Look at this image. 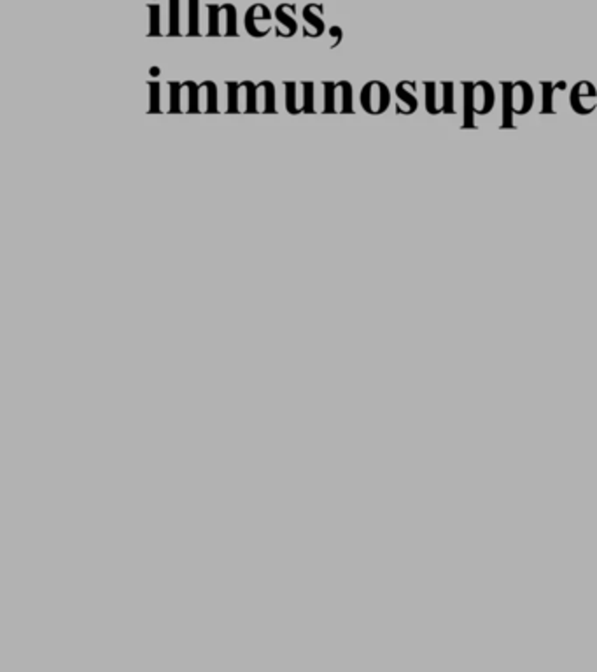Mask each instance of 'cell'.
<instances>
[{"label":"cell","instance_id":"6da1fadb","mask_svg":"<svg viewBox=\"0 0 597 672\" xmlns=\"http://www.w3.org/2000/svg\"><path fill=\"white\" fill-rule=\"evenodd\" d=\"M361 107L372 115V116H379L387 111V107L391 105V92L389 88L383 85V81H370L364 85V88L361 90L359 96Z\"/></svg>","mask_w":597,"mask_h":672},{"label":"cell","instance_id":"7a4b0ae2","mask_svg":"<svg viewBox=\"0 0 597 672\" xmlns=\"http://www.w3.org/2000/svg\"><path fill=\"white\" fill-rule=\"evenodd\" d=\"M426 107L431 115L454 113L453 83H426Z\"/></svg>","mask_w":597,"mask_h":672},{"label":"cell","instance_id":"3957f363","mask_svg":"<svg viewBox=\"0 0 597 672\" xmlns=\"http://www.w3.org/2000/svg\"><path fill=\"white\" fill-rule=\"evenodd\" d=\"M570 102L574 113L591 115L597 107V90L591 81L576 83L570 95Z\"/></svg>","mask_w":597,"mask_h":672},{"label":"cell","instance_id":"277c9868","mask_svg":"<svg viewBox=\"0 0 597 672\" xmlns=\"http://www.w3.org/2000/svg\"><path fill=\"white\" fill-rule=\"evenodd\" d=\"M272 20V13L264 4H254L247 9L244 25H245V32L256 39H262L266 34H270V30H266L260 24H268Z\"/></svg>","mask_w":597,"mask_h":672},{"label":"cell","instance_id":"5b68a950","mask_svg":"<svg viewBox=\"0 0 597 672\" xmlns=\"http://www.w3.org/2000/svg\"><path fill=\"white\" fill-rule=\"evenodd\" d=\"M470 98H472V107L473 111L483 116V115H489L496 104V95H494V88L487 83V81H478L473 86H472V93H470Z\"/></svg>","mask_w":597,"mask_h":672},{"label":"cell","instance_id":"8992f818","mask_svg":"<svg viewBox=\"0 0 597 672\" xmlns=\"http://www.w3.org/2000/svg\"><path fill=\"white\" fill-rule=\"evenodd\" d=\"M534 104V92L527 81H519L510 88V107L515 115H527Z\"/></svg>","mask_w":597,"mask_h":672},{"label":"cell","instance_id":"52a82bcc","mask_svg":"<svg viewBox=\"0 0 597 672\" xmlns=\"http://www.w3.org/2000/svg\"><path fill=\"white\" fill-rule=\"evenodd\" d=\"M415 83L410 81H402L396 86V96H398V104H396V111L398 115H412L417 111V98H415Z\"/></svg>","mask_w":597,"mask_h":672},{"label":"cell","instance_id":"ba28073f","mask_svg":"<svg viewBox=\"0 0 597 672\" xmlns=\"http://www.w3.org/2000/svg\"><path fill=\"white\" fill-rule=\"evenodd\" d=\"M323 15H324V5H321V4H309V5L303 7L302 16H303L305 24L311 25L313 28L307 37H321L324 34L326 25L323 20Z\"/></svg>","mask_w":597,"mask_h":672},{"label":"cell","instance_id":"9c48e42d","mask_svg":"<svg viewBox=\"0 0 597 672\" xmlns=\"http://www.w3.org/2000/svg\"><path fill=\"white\" fill-rule=\"evenodd\" d=\"M294 13H296V5L293 4H281L275 9V20L283 25L286 30L283 34H279L277 37H293L298 30V24L294 20Z\"/></svg>","mask_w":597,"mask_h":672},{"label":"cell","instance_id":"30bf717a","mask_svg":"<svg viewBox=\"0 0 597 672\" xmlns=\"http://www.w3.org/2000/svg\"><path fill=\"white\" fill-rule=\"evenodd\" d=\"M221 34L226 37H237V7L234 4L221 5Z\"/></svg>","mask_w":597,"mask_h":672},{"label":"cell","instance_id":"8fae6325","mask_svg":"<svg viewBox=\"0 0 597 672\" xmlns=\"http://www.w3.org/2000/svg\"><path fill=\"white\" fill-rule=\"evenodd\" d=\"M168 35H181V0H168Z\"/></svg>","mask_w":597,"mask_h":672},{"label":"cell","instance_id":"7c38bea8","mask_svg":"<svg viewBox=\"0 0 597 672\" xmlns=\"http://www.w3.org/2000/svg\"><path fill=\"white\" fill-rule=\"evenodd\" d=\"M186 90L184 83H177V81H170L168 83V95H170V100H168V113L172 115H177V113H183V102H181V96L183 92Z\"/></svg>","mask_w":597,"mask_h":672},{"label":"cell","instance_id":"4fadbf2b","mask_svg":"<svg viewBox=\"0 0 597 672\" xmlns=\"http://www.w3.org/2000/svg\"><path fill=\"white\" fill-rule=\"evenodd\" d=\"M240 86L245 92V113H249V115L260 113V109H258L260 85H254L251 81H244V83H240Z\"/></svg>","mask_w":597,"mask_h":672},{"label":"cell","instance_id":"5bb4252c","mask_svg":"<svg viewBox=\"0 0 597 672\" xmlns=\"http://www.w3.org/2000/svg\"><path fill=\"white\" fill-rule=\"evenodd\" d=\"M323 93H324V102H323V113L326 115H333L338 111L336 105V93H338V83L332 81H324L323 83Z\"/></svg>","mask_w":597,"mask_h":672},{"label":"cell","instance_id":"9a60e30c","mask_svg":"<svg viewBox=\"0 0 597 672\" xmlns=\"http://www.w3.org/2000/svg\"><path fill=\"white\" fill-rule=\"evenodd\" d=\"M338 93H340V111L342 115H353L354 113V105H353V85L349 81H340L338 83Z\"/></svg>","mask_w":597,"mask_h":672},{"label":"cell","instance_id":"2e32d148","mask_svg":"<svg viewBox=\"0 0 597 672\" xmlns=\"http://www.w3.org/2000/svg\"><path fill=\"white\" fill-rule=\"evenodd\" d=\"M188 32L186 35L198 37L200 32V0H188Z\"/></svg>","mask_w":597,"mask_h":672},{"label":"cell","instance_id":"e0dca14e","mask_svg":"<svg viewBox=\"0 0 597 672\" xmlns=\"http://www.w3.org/2000/svg\"><path fill=\"white\" fill-rule=\"evenodd\" d=\"M147 11H149V37H158L162 35V7L160 4H147Z\"/></svg>","mask_w":597,"mask_h":672},{"label":"cell","instance_id":"ac0fdd59","mask_svg":"<svg viewBox=\"0 0 597 672\" xmlns=\"http://www.w3.org/2000/svg\"><path fill=\"white\" fill-rule=\"evenodd\" d=\"M207 13H209L207 35H211V37L223 35L221 34V5L219 4H207Z\"/></svg>","mask_w":597,"mask_h":672},{"label":"cell","instance_id":"d6986e66","mask_svg":"<svg viewBox=\"0 0 597 672\" xmlns=\"http://www.w3.org/2000/svg\"><path fill=\"white\" fill-rule=\"evenodd\" d=\"M262 90H264V113L266 115H275V86L272 81H264L260 83Z\"/></svg>","mask_w":597,"mask_h":672},{"label":"cell","instance_id":"ffe728a7","mask_svg":"<svg viewBox=\"0 0 597 672\" xmlns=\"http://www.w3.org/2000/svg\"><path fill=\"white\" fill-rule=\"evenodd\" d=\"M186 90H188V113H200V92H202V86L193 83V81H186L184 83Z\"/></svg>","mask_w":597,"mask_h":672},{"label":"cell","instance_id":"44dd1931","mask_svg":"<svg viewBox=\"0 0 597 672\" xmlns=\"http://www.w3.org/2000/svg\"><path fill=\"white\" fill-rule=\"evenodd\" d=\"M202 88L205 90V113L209 115H215L217 113V86H215L214 81H205L202 83Z\"/></svg>","mask_w":597,"mask_h":672},{"label":"cell","instance_id":"7402d4cb","mask_svg":"<svg viewBox=\"0 0 597 672\" xmlns=\"http://www.w3.org/2000/svg\"><path fill=\"white\" fill-rule=\"evenodd\" d=\"M226 85H228V105H226V113L235 115V113H239L240 111L239 95L242 92V88H240L239 83H235V81H228Z\"/></svg>","mask_w":597,"mask_h":672},{"label":"cell","instance_id":"603a6c76","mask_svg":"<svg viewBox=\"0 0 597 672\" xmlns=\"http://www.w3.org/2000/svg\"><path fill=\"white\" fill-rule=\"evenodd\" d=\"M149 113L151 115H160L162 107H160V83L156 81H149Z\"/></svg>","mask_w":597,"mask_h":672},{"label":"cell","instance_id":"cb8c5ba5","mask_svg":"<svg viewBox=\"0 0 597 672\" xmlns=\"http://www.w3.org/2000/svg\"><path fill=\"white\" fill-rule=\"evenodd\" d=\"M286 85V109L289 115H300L302 109L296 105V85L287 81Z\"/></svg>","mask_w":597,"mask_h":672},{"label":"cell","instance_id":"d4e9b609","mask_svg":"<svg viewBox=\"0 0 597 672\" xmlns=\"http://www.w3.org/2000/svg\"><path fill=\"white\" fill-rule=\"evenodd\" d=\"M303 85V105H302V113L305 115H313L315 107H313V83L305 81Z\"/></svg>","mask_w":597,"mask_h":672},{"label":"cell","instance_id":"484cf974","mask_svg":"<svg viewBox=\"0 0 597 672\" xmlns=\"http://www.w3.org/2000/svg\"><path fill=\"white\" fill-rule=\"evenodd\" d=\"M330 35H332V37H333L334 39V43L333 45H332V47H336L338 46V45H340V43H342V37H343V34H342V28H340V26H336V25H334V26H332V28H330Z\"/></svg>","mask_w":597,"mask_h":672},{"label":"cell","instance_id":"4316f807","mask_svg":"<svg viewBox=\"0 0 597 672\" xmlns=\"http://www.w3.org/2000/svg\"><path fill=\"white\" fill-rule=\"evenodd\" d=\"M160 69L158 67H151V75H158Z\"/></svg>","mask_w":597,"mask_h":672}]
</instances>
